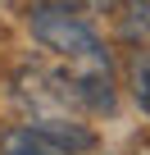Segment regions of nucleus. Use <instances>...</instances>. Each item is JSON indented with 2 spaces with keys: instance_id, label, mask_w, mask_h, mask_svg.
Segmentation results:
<instances>
[{
  "instance_id": "f03ea898",
  "label": "nucleus",
  "mask_w": 150,
  "mask_h": 155,
  "mask_svg": "<svg viewBox=\"0 0 150 155\" xmlns=\"http://www.w3.org/2000/svg\"><path fill=\"white\" fill-rule=\"evenodd\" d=\"M96 132L78 119H32L0 132V155H91Z\"/></svg>"
},
{
  "instance_id": "7ed1b4c3",
  "label": "nucleus",
  "mask_w": 150,
  "mask_h": 155,
  "mask_svg": "<svg viewBox=\"0 0 150 155\" xmlns=\"http://www.w3.org/2000/svg\"><path fill=\"white\" fill-rule=\"evenodd\" d=\"M127 87H132L136 105L150 114V50H136V59H132V68H127Z\"/></svg>"
},
{
  "instance_id": "20e7f679",
  "label": "nucleus",
  "mask_w": 150,
  "mask_h": 155,
  "mask_svg": "<svg viewBox=\"0 0 150 155\" xmlns=\"http://www.w3.org/2000/svg\"><path fill=\"white\" fill-rule=\"evenodd\" d=\"M132 155H150V146H141V150H132Z\"/></svg>"
},
{
  "instance_id": "f257e3e1",
  "label": "nucleus",
  "mask_w": 150,
  "mask_h": 155,
  "mask_svg": "<svg viewBox=\"0 0 150 155\" xmlns=\"http://www.w3.org/2000/svg\"><path fill=\"white\" fill-rule=\"evenodd\" d=\"M27 28L32 37L64 59V78L73 96L91 110H109L114 105V64L109 50L100 41V32L68 5V0H41L27 9Z\"/></svg>"
},
{
  "instance_id": "39448f33",
  "label": "nucleus",
  "mask_w": 150,
  "mask_h": 155,
  "mask_svg": "<svg viewBox=\"0 0 150 155\" xmlns=\"http://www.w3.org/2000/svg\"><path fill=\"white\" fill-rule=\"evenodd\" d=\"M105 5H118V0H105Z\"/></svg>"
}]
</instances>
